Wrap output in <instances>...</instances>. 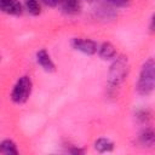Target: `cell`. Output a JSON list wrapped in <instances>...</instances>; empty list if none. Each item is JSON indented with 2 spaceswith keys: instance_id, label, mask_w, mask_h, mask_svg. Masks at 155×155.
<instances>
[{
  "instance_id": "3957f363",
  "label": "cell",
  "mask_w": 155,
  "mask_h": 155,
  "mask_svg": "<svg viewBox=\"0 0 155 155\" xmlns=\"http://www.w3.org/2000/svg\"><path fill=\"white\" fill-rule=\"evenodd\" d=\"M127 71H128L127 59H125V57L117 58L115 63L111 65V69L109 71V84L111 86H119L126 78Z\"/></svg>"
},
{
  "instance_id": "4fadbf2b",
  "label": "cell",
  "mask_w": 155,
  "mask_h": 155,
  "mask_svg": "<svg viewBox=\"0 0 155 155\" xmlns=\"http://www.w3.org/2000/svg\"><path fill=\"white\" fill-rule=\"evenodd\" d=\"M107 1L115 7H125L130 4V0H107Z\"/></svg>"
},
{
  "instance_id": "5bb4252c",
  "label": "cell",
  "mask_w": 155,
  "mask_h": 155,
  "mask_svg": "<svg viewBox=\"0 0 155 155\" xmlns=\"http://www.w3.org/2000/svg\"><path fill=\"white\" fill-rule=\"evenodd\" d=\"M45 5H47V6H50V7H54V6H57V5H59V1L61 0H41Z\"/></svg>"
},
{
  "instance_id": "30bf717a",
  "label": "cell",
  "mask_w": 155,
  "mask_h": 155,
  "mask_svg": "<svg viewBox=\"0 0 155 155\" xmlns=\"http://www.w3.org/2000/svg\"><path fill=\"white\" fill-rule=\"evenodd\" d=\"M24 6L25 10L33 16H38L41 12V6L39 0H24Z\"/></svg>"
},
{
  "instance_id": "9a60e30c",
  "label": "cell",
  "mask_w": 155,
  "mask_h": 155,
  "mask_svg": "<svg viewBox=\"0 0 155 155\" xmlns=\"http://www.w3.org/2000/svg\"><path fill=\"white\" fill-rule=\"evenodd\" d=\"M87 1H96V0H87Z\"/></svg>"
},
{
  "instance_id": "277c9868",
  "label": "cell",
  "mask_w": 155,
  "mask_h": 155,
  "mask_svg": "<svg viewBox=\"0 0 155 155\" xmlns=\"http://www.w3.org/2000/svg\"><path fill=\"white\" fill-rule=\"evenodd\" d=\"M73 47L86 54H93L97 51V44L88 39H74Z\"/></svg>"
},
{
  "instance_id": "8992f818",
  "label": "cell",
  "mask_w": 155,
  "mask_h": 155,
  "mask_svg": "<svg viewBox=\"0 0 155 155\" xmlns=\"http://www.w3.org/2000/svg\"><path fill=\"white\" fill-rule=\"evenodd\" d=\"M59 6H61L62 11L67 15H76L81 10L80 0H61Z\"/></svg>"
},
{
  "instance_id": "8fae6325",
  "label": "cell",
  "mask_w": 155,
  "mask_h": 155,
  "mask_svg": "<svg viewBox=\"0 0 155 155\" xmlns=\"http://www.w3.org/2000/svg\"><path fill=\"white\" fill-rule=\"evenodd\" d=\"M0 151L4 153V154H7V155H12V154L18 153L17 148H16V144L10 139H6V140L0 143Z\"/></svg>"
},
{
  "instance_id": "6da1fadb",
  "label": "cell",
  "mask_w": 155,
  "mask_h": 155,
  "mask_svg": "<svg viewBox=\"0 0 155 155\" xmlns=\"http://www.w3.org/2000/svg\"><path fill=\"white\" fill-rule=\"evenodd\" d=\"M154 88V61L148 59L139 75V80L137 84V91L138 93L143 96H148Z\"/></svg>"
},
{
  "instance_id": "7c38bea8",
  "label": "cell",
  "mask_w": 155,
  "mask_h": 155,
  "mask_svg": "<svg viewBox=\"0 0 155 155\" xmlns=\"http://www.w3.org/2000/svg\"><path fill=\"white\" fill-rule=\"evenodd\" d=\"M139 140H140L142 145L151 147L154 144V132H153V130H145V131H143L142 134L139 136Z\"/></svg>"
},
{
  "instance_id": "5b68a950",
  "label": "cell",
  "mask_w": 155,
  "mask_h": 155,
  "mask_svg": "<svg viewBox=\"0 0 155 155\" xmlns=\"http://www.w3.org/2000/svg\"><path fill=\"white\" fill-rule=\"evenodd\" d=\"M23 6L19 2V0H0V11L7 13L18 16L22 13Z\"/></svg>"
},
{
  "instance_id": "7a4b0ae2",
  "label": "cell",
  "mask_w": 155,
  "mask_h": 155,
  "mask_svg": "<svg viewBox=\"0 0 155 155\" xmlns=\"http://www.w3.org/2000/svg\"><path fill=\"white\" fill-rule=\"evenodd\" d=\"M31 92V80L28 76H22L15 85L12 93H11V98L15 103H24L28 97L30 96Z\"/></svg>"
},
{
  "instance_id": "9c48e42d",
  "label": "cell",
  "mask_w": 155,
  "mask_h": 155,
  "mask_svg": "<svg viewBox=\"0 0 155 155\" xmlns=\"http://www.w3.org/2000/svg\"><path fill=\"white\" fill-rule=\"evenodd\" d=\"M94 148L96 150H98L99 153H105V151H111L114 148L113 142H110L109 139L105 138H101L94 143Z\"/></svg>"
},
{
  "instance_id": "ba28073f",
  "label": "cell",
  "mask_w": 155,
  "mask_h": 155,
  "mask_svg": "<svg viewBox=\"0 0 155 155\" xmlns=\"http://www.w3.org/2000/svg\"><path fill=\"white\" fill-rule=\"evenodd\" d=\"M98 53L102 58L104 59H109V58H113L115 56V47L110 44V42H104L101 45V47L98 48Z\"/></svg>"
},
{
  "instance_id": "52a82bcc",
  "label": "cell",
  "mask_w": 155,
  "mask_h": 155,
  "mask_svg": "<svg viewBox=\"0 0 155 155\" xmlns=\"http://www.w3.org/2000/svg\"><path fill=\"white\" fill-rule=\"evenodd\" d=\"M36 62L46 70V71H52L54 70V64L50 57V54L47 53L46 50H40L36 53Z\"/></svg>"
}]
</instances>
